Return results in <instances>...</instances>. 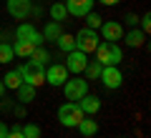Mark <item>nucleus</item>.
I'll return each mask as SVG.
<instances>
[{"mask_svg":"<svg viewBox=\"0 0 151 138\" xmlns=\"http://www.w3.org/2000/svg\"><path fill=\"white\" fill-rule=\"evenodd\" d=\"M15 40H28V43H33V45H43V43H45L43 35H40V33H38L30 23H20V25H18Z\"/></svg>","mask_w":151,"mask_h":138,"instance_id":"8","label":"nucleus"},{"mask_svg":"<svg viewBox=\"0 0 151 138\" xmlns=\"http://www.w3.org/2000/svg\"><path fill=\"white\" fill-rule=\"evenodd\" d=\"M13 58H15L13 45H10V43H0V63H10Z\"/></svg>","mask_w":151,"mask_h":138,"instance_id":"24","label":"nucleus"},{"mask_svg":"<svg viewBox=\"0 0 151 138\" xmlns=\"http://www.w3.org/2000/svg\"><path fill=\"white\" fill-rule=\"evenodd\" d=\"M65 5V10H68V15H88L91 13V8H93V0H65L63 3Z\"/></svg>","mask_w":151,"mask_h":138,"instance_id":"12","label":"nucleus"},{"mask_svg":"<svg viewBox=\"0 0 151 138\" xmlns=\"http://www.w3.org/2000/svg\"><path fill=\"white\" fill-rule=\"evenodd\" d=\"M8 133H10V128H8V126H5V123H0V138H5V136H8Z\"/></svg>","mask_w":151,"mask_h":138,"instance_id":"29","label":"nucleus"},{"mask_svg":"<svg viewBox=\"0 0 151 138\" xmlns=\"http://www.w3.org/2000/svg\"><path fill=\"white\" fill-rule=\"evenodd\" d=\"M124 38H126V45H131V48H139V45H144L146 33H144V30H139V28H134V30H129Z\"/></svg>","mask_w":151,"mask_h":138,"instance_id":"16","label":"nucleus"},{"mask_svg":"<svg viewBox=\"0 0 151 138\" xmlns=\"http://www.w3.org/2000/svg\"><path fill=\"white\" fill-rule=\"evenodd\" d=\"M101 35H103V40L116 43V40L124 38V25H121L119 20H103L101 23Z\"/></svg>","mask_w":151,"mask_h":138,"instance_id":"10","label":"nucleus"},{"mask_svg":"<svg viewBox=\"0 0 151 138\" xmlns=\"http://www.w3.org/2000/svg\"><path fill=\"white\" fill-rule=\"evenodd\" d=\"M86 18H88V20H86L88 28H93V30H98V28H101V23H103V18L98 15V13H88Z\"/></svg>","mask_w":151,"mask_h":138,"instance_id":"26","label":"nucleus"},{"mask_svg":"<svg viewBox=\"0 0 151 138\" xmlns=\"http://www.w3.org/2000/svg\"><path fill=\"white\" fill-rule=\"evenodd\" d=\"M83 118V113H81V108L76 106V103H63V106L58 108V121L63 123L65 128H76L78 126V121Z\"/></svg>","mask_w":151,"mask_h":138,"instance_id":"5","label":"nucleus"},{"mask_svg":"<svg viewBox=\"0 0 151 138\" xmlns=\"http://www.w3.org/2000/svg\"><path fill=\"white\" fill-rule=\"evenodd\" d=\"M50 18H53L55 23H63L65 18H68V10H65L63 3H53V5H50Z\"/></svg>","mask_w":151,"mask_h":138,"instance_id":"20","label":"nucleus"},{"mask_svg":"<svg viewBox=\"0 0 151 138\" xmlns=\"http://www.w3.org/2000/svg\"><path fill=\"white\" fill-rule=\"evenodd\" d=\"M40 35H43V40H50V43H55L58 40L60 35H63V28H60V23H48V25H45V30L40 33Z\"/></svg>","mask_w":151,"mask_h":138,"instance_id":"15","label":"nucleus"},{"mask_svg":"<svg viewBox=\"0 0 151 138\" xmlns=\"http://www.w3.org/2000/svg\"><path fill=\"white\" fill-rule=\"evenodd\" d=\"M126 23H129V25H136V23H139V18H136V15H131V13H129V15H126Z\"/></svg>","mask_w":151,"mask_h":138,"instance_id":"30","label":"nucleus"},{"mask_svg":"<svg viewBox=\"0 0 151 138\" xmlns=\"http://www.w3.org/2000/svg\"><path fill=\"white\" fill-rule=\"evenodd\" d=\"M8 13H10V18H15V20H25L33 13V3L30 0H8Z\"/></svg>","mask_w":151,"mask_h":138,"instance_id":"9","label":"nucleus"},{"mask_svg":"<svg viewBox=\"0 0 151 138\" xmlns=\"http://www.w3.org/2000/svg\"><path fill=\"white\" fill-rule=\"evenodd\" d=\"M5 138H25V136H23V131H20L18 126H15V128H13V131H10V133L5 136Z\"/></svg>","mask_w":151,"mask_h":138,"instance_id":"28","label":"nucleus"},{"mask_svg":"<svg viewBox=\"0 0 151 138\" xmlns=\"http://www.w3.org/2000/svg\"><path fill=\"white\" fill-rule=\"evenodd\" d=\"M20 131H23V136H25V138H40V128H38L35 123H28V126L20 128Z\"/></svg>","mask_w":151,"mask_h":138,"instance_id":"25","label":"nucleus"},{"mask_svg":"<svg viewBox=\"0 0 151 138\" xmlns=\"http://www.w3.org/2000/svg\"><path fill=\"white\" fill-rule=\"evenodd\" d=\"M98 3H103V5H119L121 0H98Z\"/></svg>","mask_w":151,"mask_h":138,"instance_id":"31","label":"nucleus"},{"mask_svg":"<svg viewBox=\"0 0 151 138\" xmlns=\"http://www.w3.org/2000/svg\"><path fill=\"white\" fill-rule=\"evenodd\" d=\"M55 45H58L63 53H70V50L76 48V40H73V35H68V33H63V35L55 40Z\"/></svg>","mask_w":151,"mask_h":138,"instance_id":"21","label":"nucleus"},{"mask_svg":"<svg viewBox=\"0 0 151 138\" xmlns=\"http://www.w3.org/2000/svg\"><path fill=\"white\" fill-rule=\"evenodd\" d=\"M68 58H65V70L68 73H73V75H78V73H83L86 70V65H88V53H83V50H70V53H65Z\"/></svg>","mask_w":151,"mask_h":138,"instance_id":"6","label":"nucleus"},{"mask_svg":"<svg viewBox=\"0 0 151 138\" xmlns=\"http://www.w3.org/2000/svg\"><path fill=\"white\" fill-rule=\"evenodd\" d=\"M86 93H88V80L86 78L73 75V78H68L63 83V96H65V101H70V103H78Z\"/></svg>","mask_w":151,"mask_h":138,"instance_id":"3","label":"nucleus"},{"mask_svg":"<svg viewBox=\"0 0 151 138\" xmlns=\"http://www.w3.org/2000/svg\"><path fill=\"white\" fill-rule=\"evenodd\" d=\"M5 90H8V88H5V85H3V80H0V96H3V93H5Z\"/></svg>","mask_w":151,"mask_h":138,"instance_id":"32","label":"nucleus"},{"mask_svg":"<svg viewBox=\"0 0 151 138\" xmlns=\"http://www.w3.org/2000/svg\"><path fill=\"white\" fill-rule=\"evenodd\" d=\"M139 23H141V28H139V30L149 33V30H151V13H144V15L139 18Z\"/></svg>","mask_w":151,"mask_h":138,"instance_id":"27","label":"nucleus"},{"mask_svg":"<svg viewBox=\"0 0 151 138\" xmlns=\"http://www.w3.org/2000/svg\"><path fill=\"white\" fill-rule=\"evenodd\" d=\"M30 60H33V63H38V65H45V63L50 60V55H48V50H43L40 45H38V48H33Z\"/></svg>","mask_w":151,"mask_h":138,"instance_id":"22","label":"nucleus"},{"mask_svg":"<svg viewBox=\"0 0 151 138\" xmlns=\"http://www.w3.org/2000/svg\"><path fill=\"white\" fill-rule=\"evenodd\" d=\"M65 80H68V70H65V65H48V68H45V83L63 85Z\"/></svg>","mask_w":151,"mask_h":138,"instance_id":"11","label":"nucleus"},{"mask_svg":"<svg viewBox=\"0 0 151 138\" xmlns=\"http://www.w3.org/2000/svg\"><path fill=\"white\" fill-rule=\"evenodd\" d=\"M18 70H20L23 83L33 85V88H38V85L45 83V65H38V63H33V60H28V63L20 65Z\"/></svg>","mask_w":151,"mask_h":138,"instance_id":"2","label":"nucleus"},{"mask_svg":"<svg viewBox=\"0 0 151 138\" xmlns=\"http://www.w3.org/2000/svg\"><path fill=\"white\" fill-rule=\"evenodd\" d=\"M33 48H38V45H33V43H28V40H15V45H13V53H15L18 58H30Z\"/></svg>","mask_w":151,"mask_h":138,"instance_id":"17","label":"nucleus"},{"mask_svg":"<svg viewBox=\"0 0 151 138\" xmlns=\"http://www.w3.org/2000/svg\"><path fill=\"white\" fill-rule=\"evenodd\" d=\"M76 128L81 131V136H86V138H93V136H96V131H98V123L93 121V118H86V116H83L81 121H78V126H76Z\"/></svg>","mask_w":151,"mask_h":138,"instance_id":"14","label":"nucleus"},{"mask_svg":"<svg viewBox=\"0 0 151 138\" xmlns=\"http://www.w3.org/2000/svg\"><path fill=\"white\" fill-rule=\"evenodd\" d=\"M76 106L81 108V113H83V116H96V113H98V108H101V101H98L96 96H88V93H86V96H83L81 101L76 103Z\"/></svg>","mask_w":151,"mask_h":138,"instance_id":"13","label":"nucleus"},{"mask_svg":"<svg viewBox=\"0 0 151 138\" xmlns=\"http://www.w3.org/2000/svg\"><path fill=\"white\" fill-rule=\"evenodd\" d=\"M73 40H76V50H83V53H93L96 45L101 43L93 28H81V30L73 35Z\"/></svg>","mask_w":151,"mask_h":138,"instance_id":"4","label":"nucleus"},{"mask_svg":"<svg viewBox=\"0 0 151 138\" xmlns=\"http://www.w3.org/2000/svg\"><path fill=\"white\" fill-rule=\"evenodd\" d=\"M98 78L103 80V85H106L108 90L121 88V83H124V75H121L119 65H103V68H101V75H98Z\"/></svg>","mask_w":151,"mask_h":138,"instance_id":"7","label":"nucleus"},{"mask_svg":"<svg viewBox=\"0 0 151 138\" xmlns=\"http://www.w3.org/2000/svg\"><path fill=\"white\" fill-rule=\"evenodd\" d=\"M15 93H18V101H20V103H30L33 98H35V88L28 85V83H20L15 88Z\"/></svg>","mask_w":151,"mask_h":138,"instance_id":"18","label":"nucleus"},{"mask_svg":"<svg viewBox=\"0 0 151 138\" xmlns=\"http://www.w3.org/2000/svg\"><path fill=\"white\" fill-rule=\"evenodd\" d=\"M20 83H23V78H20V70H18V68L15 70H8L5 78H3V85H5V88H13V90H15Z\"/></svg>","mask_w":151,"mask_h":138,"instance_id":"19","label":"nucleus"},{"mask_svg":"<svg viewBox=\"0 0 151 138\" xmlns=\"http://www.w3.org/2000/svg\"><path fill=\"white\" fill-rule=\"evenodd\" d=\"M96 60L101 65H119L121 60H124V50H121L119 43H111V40H103L96 45Z\"/></svg>","mask_w":151,"mask_h":138,"instance_id":"1","label":"nucleus"},{"mask_svg":"<svg viewBox=\"0 0 151 138\" xmlns=\"http://www.w3.org/2000/svg\"><path fill=\"white\" fill-rule=\"evenodd\" d=\"M101 68H103V65L98 63V60H88V65H86V70H83V73L88 75V80H96L98 75H101Z\"/></svg>","mask_w":151,"mask_h":138,"instance_id":"23","label":"nucleus"}]
</instances>
